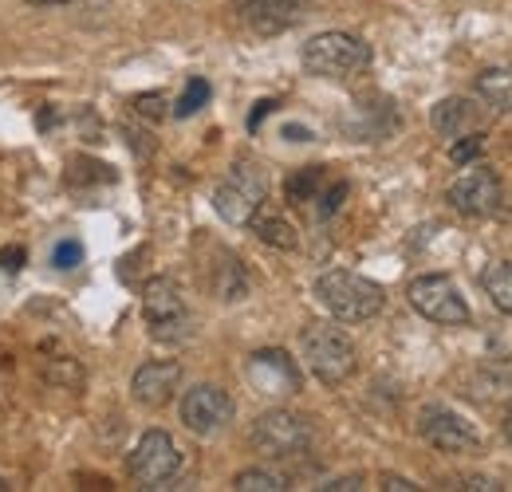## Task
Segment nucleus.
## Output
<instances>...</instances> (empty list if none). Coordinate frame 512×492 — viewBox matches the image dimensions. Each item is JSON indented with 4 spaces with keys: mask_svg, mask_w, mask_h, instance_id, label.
Here are the masks:
<instances>
[{
    "mask_svg": "<svg viewBox=\"0 0 512 492\" xmlns=\"http://www.w3.org/2000/svg\"><path fill=\"white\" fill-rule=\"evenodd\" d=\"M316 296H320V304L331 311L339 323H367V319H375L386 304L383 288H379L375 280H367V276H359V272H343V268L323 272L320 280H316Z\"/></svg>",
    "mask_w": 512,
    "mask_h": 492,
    "instance_id": "nucleus-1",
    "label": "nucleus"
},
{
    "mask_svg": "<svg viewBox=\"0 0 512 492\" xmlns=\"http://www.w3.org/2000/svg\"><path fill=\"white\" fill-rule=\"evenodd\" d=\"M300 351H304L308 370L320 378L323 386H339V382H347V378L355 374V363H359L355 343H351L339 327H327V323L304 327V335H300Z\"/></svg>",
    "mask_w": 512,
    "mask_h": 492,
    "instance_id": "nucleus-2",
    "label": "nucleus"
},
{
    "mask_svg": "<svg viewBox=\"0 0 512 492\" xmlns=\"http://www.w3.org/2000/svg\"><path fill=\"white\" fill-rule=\"evenodd\" d=\"M371 63V48L351 32H320L304 44V67L320 79H351Z\"/></svg>",
    "mask_w": 512,
    "mask_h": 492,
    "instance_id": "nucleus-3",
    "label": "nucleus"
},
{
    "mask_svg": "<svg viewBox=\"0 0 512 492\" xmlns=\"http://www.w3.org/2000/svg\"><path fill=\"white\" fill-rule=\"evenodd\" d=\"M268 197V174L256 162H237L229 178L213 189V209L229 225H249Z\"/></svg>",
    "mask_w": 512,
    "mask_h": 492,
    "instance_id": "nucleus-4",
    "label": "nucleus"
},
{
    "mask_svg": "<svg viewBox=\"0 0 512 492\" xmlns=\"http://www.w3.org/2000/svg\"><path fill=\"white\" fill-rule=\"evenodd\" d=\"M142 315L158 343H182L190 339V308L170 276H154L142 288Z\"/></svg>",
    "mask_w": 512,
    "mask_h": 492,
    "instance_id": "nucleus-5",
    "label": "nucleus"
},
{
    "mask_svg": "<svg viewBox=\"0 0 512 492\" xmlns=\"http://www.w3.org/2000/svg\"><path fill=\"white\" fill-rule=\"evenodd\" d=\"M249 441H253V449L260 457L284 461V457L308 453V445H312V426H308V418H300V414H292V410H268V414H260L253 422Z\"/></svg>",
    "mask_w": 512,
    "mask_h": 492,
    "instance_id": "nucleus-6",
    "label": "nucleus"
},
{
    "mask_svg": "<svg viewBox=\"0 0 512 492\" xmlns=\"http://www.w3.org/2000/svg\"><path fill=\"white\" fill-rule=\"evenodd\" d=\"M406 296H410V308L418 315H426L430 323H442V327H465L469 323V304L461 300L457 284L449 280L446 272L418 276Z\"/></svg>",
    "mask_w": 512,
    "mask_h": 492,
    "instance_id": "nucleus-7",
    "label": "nucleus"
},
{
    "mask_svg": "<svg viewBox=\"0 0 512 492\" xmlns=\"http://www.w3.org/2000/svg\"><path fill=\"white\" fill-rule=\"evenodd\" d=\"M178 469H182V453L170 433L150 430L138 437V445L130 453V477L142 489H166V481H174Z\"/></svg>",
    "mask_w": 512,
    "mask_h": 492,
    "instance_id": "nucleus-8",
    "label": "nucleus"
},
{
    "mask_svg": "<svg viewBox=\"0 0 512 492\" xmlns=\"http://www.w3.org/2000/svg\"><path fill=\"white\" fill-rule=\"evenodd\" d=\"M233 422V398L221 390V386H193L190 394L182 398V426L197 437H213Z\"/></svg>",
    "mask_w": 512,
    "mask_h": 492,
    "instance_id": "nucleus-9",
    "label": "nucleus"
},
{
    "mask_svg": "<svg viewBox=\"0 0 512 492\" xmlns=\"http://www.w3.org/2000/svg\"><path fill=\"white\" fill-rule=\"evenodd\" d=\"M418 433H422L434 449H442V453H477V449H481V433H477V426H473L469 418H461V414L446 410V406H430V410H422Z\"/></svg>",
    "mask_w": 512,
    "mask_h": 492,
    "instance_id": "nucleus-10",
    "label": "nucleus"
},
{
    "mask_svg": "<svg viewBox=\"0 0 512 492\" xmlns=\"http://www.w3.org/2000/svg\"><path fill=\"white\" fill-rule=\"evenodd\" d=\"M245 374H249L256 394H264V398H288L300 390V370L284 351H256Z\"/></svg>",
    "mask_w": 512,
    "mask_h": 492,
    "instance_id": "nucleus-11",
    "label": "nucleus"
},
{
    "mask_svg": "<svg viewBox=\"0 0 512 492\" xmlns=\"http://www.w3.org/2000/svg\"><path fill=\"white\" fill-rule=\"evenodd\" d=\"M497 201H501V185L493 178V170H485V166L465 170L457 182L449 185V205L465 217H485V213L497 209Z\"/></svg>",
    "mask_w": 512,
    "mask_h": 492,
    "instance_id": "nucleus-12",
    "label": "nucleus"
},
{
    "mask_svg": "<svg viewBox=\"0 0 512 492\" xmlns=\"http://www.w3.org/2000/svg\"><path fill=\"white\" fill-rule=\"evenodd\" d=\"M178 382H182V367H178L174 359L142 363V367L134 370V378H130V394H134V402H138V406L158 410V406H166V402L174 398Z\"/></svg>",
    "mask_w": 512,
    "mask_h": 492,
    "instance_id": "nucleus-13",
    "label": "nucleus"
},
{
    "mask_svg": "<svg viewBox=\"0 0 512 492\" xmlns=\"http://www.w3.org/2000/svg\"><path fill=\"white\" fill-rule=\"evenodd\" d=\"M304 12V0H241V16L256 36H280L288 32Z\"/></svg>",
    "mask_w": 512,
    "mask_h": 492,
    "instance_id": "nucleus-14",
    "label": "nucleus"
},
{
    "mask_svg": "<svg viewBox=\"0 0 512 492\" xmlns=\"http://www.w3.org/2000/svg\"><path fill=\"white\" fill-rule=\"evenodd\" d=\"M430 123H434L438 134H446V138H461L465 130H477V126H481V115H477V107H473L469 99L449 95V99H442V103L430 111Z\"/></svg>",
    "mask_w": 512,
    "mask_h": 492,
    "instance_id": "nucleus-15",
    "label": "nucleus"
},
{
    "mask_svg": "<svg viewBox=\"0 0 512 492\" xmlns=\"http://www.w3.org/2000/svg\"><path fill=\"white\" fill-rule=\"evenodd\" d=\"M477 95H481L493 111L509 115L512 111V67H489V71H481V75H477Z\"/></svg>",
    "mask_w": 512,
    "mask_h": 492,
    "instance_id": "nucleus-16",
    "label": "nucleus"
},
{
    "mask_svg": "<svg viewBox=\"0 0 512 492\" xmlns=\"http://www.w3.org/2000/svg\"><path fill=\"white\" fill-rule=\"evenodd\" d=\"M323 189H327V170L323 166H304L288 178V201L292 205H316Z\"/></svg>",
    "mask_w": 512,
    "mask_h": 492,
    "instance_id": "nucleus-17",
    "label": "nucleus"
},
{
    "mask_svg": "<svg viewBox=\"0 0 512 492\" xmlns=\"http://www.w3.org/2000/svg\"><path fill=\"white\" fill-rule=\"evenodd\" d=\"M249 225H253V233L260 237V241H264V245L284 248V252H288V248L300 245L296 229H292V225H288L284 217H276V213H260V209H256V217L249 221Z\"/></svg>",
    "mask_w": 512,
    "mask_h": 492,
    "instance_id": "nucleus-18",
    "label": "nucleus"
},
{
    "mask_svg": "<svg viewBox=\"0 0 512 492\" xmlns=\"http://www.w3.org/2000/svg\"><path fill=\"white\" fill-rule=\"evenodd\" d=\"M481 284H485V296L501 311L512 315V264H493V268L481 276Z\"/></svg>",
    "mask_w": 512,
    "mask_h": 492,
    "instance_id": "nucleus-19",
    "label": "nucleus"
},
{
    "mask_svg": "<svg viewBox=\"0 0 512 492\" xmlns=\"http://www.w3.org/2000/svg\"><path fill=\"white\" fill-rule=\"evenodd\" d=\"M233 489L237 492H284L288 489V477H284V473H272V469H245V473H237Z\"/></svg>",
    "mask_w": 512,
    "mask_h": 492,
    "instance_id": "nucleus-20",
    "label": "nucleus"
},
{
    "mask_svg": "<svg viewBox=\"0 0 512 492\" xmlns=\"http://www.w3.org/2000/svg\"><path fill=\"white\" fill-rule=\"evenodd\" d=\"M209 95H213V87H209V83L197 75V79H190V83H186V91H182V99H178L174 115H178V119H190V115H197V111L209 103Z\"/></svg>",
    "mask_w": 512,
    "mask_h": 492,
    "instance_id": "nucleus-21",
    "label": "nucleus"
},
{
    "mask_svg": "<svg viewBox=\"0 0 512 492\" xmlns=\"http://www.w3.org/2000/svg\"><path fill=\"white\" fill-rule=\"evenodd\" d=\"M52 264H56L60 272L79 268V264H83V245H79V241H60V245H56V252H52Z\"/></svg>",
    "mask_w": 512,
    "mask_h": 492,
    "instance_id": "nucleus-22",
    "label": "nucleus"
},
{
    "mask_svg": "<svg viewBox=\"0 0 512 492\" xmlns=\"http://www.w3.org/2000/svg\"><path fill=\"white\" fill-rule=\"evenodd\" d=\"M343 197H347V182L339 178V182H327V189L320 193V201H316V213L320 217H331L339 205H343Z\"/></svg>",
    "mask_w": 512,
    "mask_h": 492,
    "instance_id": "nucleus-23",
    "label": "nucleus"
},
{
    "mask_svg": "<svg viewBox=\"0 0 512 492\" xmlns=\"http://www.w3.org/2000/svg\"><path fill=\"white\" fill-rule=\"evenodd\" d=\"M481 134H469V138H461V142H453V150H449V158L453 162H473L477 154H481Z\"/></svg>",
    "mask_w": 512,
    "mask_h": 492,
    "instance_id": "nucleus-24",
    "label": "nucleus"
},
{
    "mask_svg": "<svg viewBox=\"0 0 512 492\" xmlns=\"http://www.w3.org/2000/svg\"><path fill=\"white\" fill-rule=\"evenodd\" d=\"M24 260H28V252H24L20 245L0 248V268H4V272H20V268H24Z\"/></svg>",
    "mask_w": 512,
    "mask_h": 492,
    "instance_id": "nucleus-25",
    "label": "nucleus"
},
{
    "mask_svg": "<svg viewBox=\"0 0 512 492\" xmlns=\"http://www.w3.org/2000/svg\"><path fill=\"white\" fill-rule=\"evenodd\" d=\"M327 492H351V489H363V477H335L323 485Z\"/></svg>",
    "mask_w": 512,
    "mask_h": 492,
    "instance_id": "nucleus-26",
    "label": "nucleus"
},
{
    "mask_svg": "<svg viewBox=\"0 0 512 492\" xmlns=\"http://www.w3.org/2000/svg\"><path fill=\"white\" fill-rule=\"evenodd\" d=\"M134 107H138L142 115H150V119H158V115H162V111H158V107H162V95H142V99H138Z\"/></svg>",
    "mask_w": 512,
    "mask_h": 492,
    "instance_id": "nucleus-27",
    "label": "nucleus"
},
{
    "mask_svg": "<svg viewBox=\"0 0 512 492\" xmlns=\"http://www.w3.org/2000/svg\"><path fill=\"white\" fill-rule=\"evenodd\" d=\"M383 489L386 492H418V485L406 481V477H383Z\"/></svg>",
    "mask_w": 512,
    "mask_h": 492,
    "instance_id": "nucleus-28",
    "label": "nucleus"
},
{
    "mask_svg": "<svg viewBox=\"0 0 512 492\" xmlns=\"http://www.w3.org/2000/svg\"><path fill=\"white\" fill-rule=\"evenodd\" d=\"M272 111H276V103H272V99H260V103H256L253 107V119H249V126H260V119H264V115H272Z\"/></svg>",
    "mask_w": 512,
    "mask_h": 492,
    "instance_id": "nucleus-29",
    "label": "nucleus"
},
{
    "mask_svg": "<svg viewBox=\"0 0 512 492\" xmlns=\"http://www.w3.org/2000/svg\"><path fill=\"white\" fill-rule=\"evenodd\" d=\"M284 138H288V142H312V130H304V126H284Z\"/></svg>",
    "mask_w": 512,
    "mask_h": 492,
    "instance_id": "nucleus-30",
    "label": "nucleus"
},
{
    "mask_svg": "<svg viewBox=\"0 0 512 492\" xmlns=\"http://www.w3.org/2000/svg\"><path fill=\"white\" fill-rule=\"evenodd\" d=\"M465 489H497V485H493V481H485V477H473V481H465Z\"/></svg>",
    "mask_w": 512,
    "mask_h": 492,
    "instance_id": "nucleus-31",
    "label": "nucleus"
},
{
    "mask_svg": "<svg viewBox=\"0 0 512 492\" xmlns=\"http://www.w3.org/2000/svg\"><path fill=\"white\" fill-rule=\"evenodd\" d=\"M505 437L512 441V406H509V414H505Z\"/></svg>",
    "mask_w": 512,
    "mask_h": 492,
    "instance_id": "nucleus-32",
    "label": "nucleus"
},
{
    "mask_svg": "<svg viewBox=\"0 0 512 492\" xmlns=\"http://www.w3.org/2000/svg\"><path fill=\"white\" fill-rule=\"evenodd\" d=\"M28 4H71V0H28Z\"/></svg>",
    "mask_w": 512,
    "mask_h": 492,
    "instance_id": "nucleus-33",
    "label": "nucleus"
},
{
    "mask_svg": "<svg viewBox=\"0 0 512 492\" xmlns=\"http://www.w3.org/2000/svg\"><path fill=\"white\" fill-rule=\"evenodd\" d=\"M0 492H8V485H4V477H0Z\"/></svg>",
    "mask_w": 512,
    "mask_h": 492,
    "instance_id": "nucleus-34",
    "label": "nucleus"
}]
</instances>
